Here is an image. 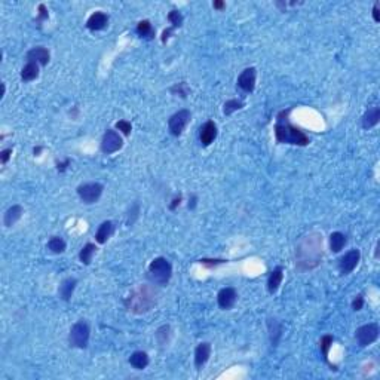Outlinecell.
Returning <instances> with one entry per match:
<instances>
[{"label":"cell","mask_w":380,"mask_h":380,"mask_svg":"<svg viewBox=\"0 0 380 380\" xmlns=\"http://www.w3.org/2000/svg\"><path fill=\"white\" fill-rule=\"evenodd\" d=\"M288 113L290 110L281 111L276 118V125H275V138L278 143L282 144H293V146H308L309 144V137L303 132L301 129L296 128L294 125L290 124L288 121Z\"/></svg>","instance_id":"cell-1"},{"label":"cell","mask_w":380,"mask_h":380,"mask_svg":"<svg viewBox=\"0 0 380 380\" xmlns=\"http://www.w3.org/2000/svg\"><path fill=\"white\" fill-rule=\"evenodd\" d=\"M155 305H156V291L150 285H140L125 300L127 309L137 315L148 312Z\"/></svg>","instance_id":"cell-2"},{"label":"cell","mask_w":380,"mask_h":380,"mask_svg":"<svg viewBox=\"0 0 380 380\" xmlns=\"http://www.w3.org/2000/svg\"><path fill=\"white\" fill-rule=\"evenodd\" d=\"M172 276V266L165 257H156L155 260H151L147 269V278L150 279L151 284L165 287Z\"/></svg>","instance_id":"cell-3"},{"label":"cell","mask_w":380,"mask_h":380,"mask_svg":"<svg viewBox=\"0 0 380 380\" xmlns=\"http://www.w3.org/2000/svg\"><path fill=\"white\" fill-rule=\"evenodd\" d=\"M89 336H91L89 324L84 319L78 321L71 327L70 334H68L70 346L78 348V349H86L88 343H89Z\"/></svg>","instance_id":"cell-4"},{"label":"cell","mask_w":380,"mask_h":380,"mask_svg":"<svg viewBox=\"0 0 380 380\" xmlns=\"http://www.w3.org/2000/svg\"><path fill=\"white\" fill-rule=\"evenodd\" d=\"M103 190H104V186L101 183H85V184H81L78 187V196L81 198V201L84 204H95L101 195H103Z\"/></svg>","instance_id":"cell-5"},{"label":"cell","mask_w":380,"mask_h":380,"mask_svg":"<svg viewBox=\"0 0 380 380\" xmlns=\"http://www.w3.org/2000/svg\"><path fill=\"white\" fill-rule=\"evenodd\" d=\"M379 333H380V328H379L377 322H370V324H365V325H361L359 328H357L355 338L361 348H365V346H370L371 343H374V341L379 338Z\"/></svg>","instance_id":"cell-6"},{"label":"cell","mask_w":380,"mask_h":380,"mask_svg":"<svg viewBox=\"0 0 380 380\" xmlns=\"http://www.w3.org/2000/svg\"><path fill=\"white\" fill-rule=\"evenodd\" d=\"M190 119H192V113H190L189 110H186V108L178 110L177 113H174V115L168 121V129H169L171 135L180 137L184 132L186 127L189 125Z\"/></svg>","instance_id":"cell-7"},{"label":"cell","mask_w":380,"mask_h":380,"mask_svg":"<svg viewBox=\"0 0 380 380\" xmlns=\"http://www.w3.org/2000/svg\"><path fill=\"white\" fill-rule=\"evenodd\" d=\"M124 146V140L121 134L115 129H107L101 138V151L106 155H111L119 151Z\"/></svg>","instance_id":"cell-8"},{"label":"cell","mask_w":380,"mask_h":380,"mask_svg":"<svg viewBox=\"0 0 380 380\" xmlns=\"http://www.w3.org/2000/svg\"><path fill=\"white\" fill-rule=\"evenodd\" d=\"M361 260V251L359 250H351L343 257L338 260V271L341 275L351 274Z\"/></svg>","instance_id":"cell-9"},{"label":"cell","mask_w":380,"mask_h":380,"mask_svg":"<svg viewBox=\"0 0 380 380\" xmlns=\"http://www.w3.org/2000/svg\"><path fill=\"white\" fill-rule=\"evenodd\" d=\"M236 300H238V293L232 287L221 288L217 294V303H218L220 309H223V311L232 309L235 306Z\"/></svg>","instance_id":"cell-10"},{"label":"cell","mask_w":380,"mask_h":380,"mask_svg":"<svg viewBox=\"0 0 380 380\" xmlns=\"http://www.w3.org/2000/svg\"><path fill=\"white\" fill-rule=\"evenodd\" d=\"M255 78H257V71L254 67H248L245 68L238 78V86L241 91H244L245 94H251L255 88Z\"/></svg>","instance_id":"cell-11"},{"label":"cell","mask_w":380,"mask_h":380,"mask_svg":"<svg viewBox=\"0 0 380 380\" xmlns=\"http://www.w3.org/2000/svg\"><path fill=\"white\" fill-rule=\"evenodd\" d=\"M217 125L212 122V121H207L201 129H199V141L202 143V146L208 147L211 143H214V140L217 138Z\"/></svg>","instance_id":"cell-12"},{"label":"cell","mask_w":380,"mask_h":380,"mask_svg":"<svg viewBox=\"0 0 380 380\" xmlns=\"http://www.w3.org/2000/svg\"><path fill=\"white\" fill-rule=\"evenodd\" d=\"M51 54L45 46H36L27 52V63H37L39 65H46L49 63Z\"/></svg>","instance_id":"cell-13"},{"label":"cell","mask_w":380,"mask_h":380,"mask_svg":"<svg viewBox=\"0 0 380 380\" xmlns=\"http://www.w3.org/2000/svg\"><path fill=\"white\" fill-rule=\"evenodd\" d=\"M211 357V343L208 341H202L195 349V367L196 370H201Z\"/></svg>","instance_id":"cell-14"},{"label":"cell","mask_w":380,"mask_h":380,"mask_svg":"<svg viewBox=\"0 0 380 380\" xmlns=\"http://www.w3.org/2000/svg\"><path fill=\"white\" fill-rule=\"evenodd\" d=\"M108 25V15L101 12V11H97L94 12L88 21H86V27L91 30V31H100V30H104L106 27Z\"/></svg>","instance_id":"cell-15"},{"label":"cell","mask_w":380,"mask_h":380,"mask_svg":"<svg viewBox=\"0 0 380 380\" xmlns=\"http://www.w3.org/2000/svg\"><path fill=\"white\" fill-rule=\"evenodd\" d=\"M113 232H115V224H113V221H110V220L103 221V223L100 224V227H98L97 233H95V241H97L100 245H103V244H106V242L110 239V236L113 235Z\"/></svg>","instance_id":"cell-16"},{"label":"cell","mask_w":380,"mask_h":380,"mask_svg":"<svg viewBox=\"0 0 380 380\" xmlns=\"http://www.w3.org/2000/svg\"><path fill=\"white\" fill-rule=\"evenodd\" d=\"M268 330H269V338H271L272 346H278L279 340L282 337V324L275 318H269L268 319Z\"/></svg>","instance_id":"cell-17"},{"label":"cell","mask_w":380,"mask_h":380,"mask_svg":"<svg viewBox=\"0 0 380 380\" xmlns=\"http://www.w3.org/2000/svg\"><path fill=\"white\" fill-rule=\"evenodd\" d=\"M380 121V108L377 106L370 107L362 116V128L370 129L373 127H376Z\"/></svg>","instance_id":"cell-18"},{"label":"cell","mask_w":380,"mask_h":380,"mask_svg":"<svg viewBox=\"0 0 380 380\" xmlns=\"http://www.w3.org/2000/svg\"><path fill=\"white\" fill-rule=\"evenodd\" d=\"M284 279V271L281 266H278V268H275L271 274H269V278H268V291L271 294H275L278 290H279V285Z\"/></svg>","instance_id":"cell-19"},{"label":"cell","mask_w":380,"mask_h":380,"mask_svg":"<svg viewBox=\"0 0 380 380\" xmlns=\"http://www.w3.org/2000/svg\"><path fill=\"white\" fill-rule=\"evenodd\" d=\"M76 285H78V279H76V278H65L60 284V288H58L60 298H63L64 301H68L71 298L73 293H74Z\"/></svg>","instance_id":"cell-20"},{"label":"cell","mask_w":380,"mask_h":380,"mask_svg":"<svg viewBox=\"0 0 380 380\" xmlns=\"http://www.w3.org/2000/svg\"><path fill=\"white\" fill-rule=\"evenodd\" d=\"M22 214H24V210H22L21 205H12V207H9V208L6 210L5 215H3V223H5V226H6V227L14 226V224L22 217Z\"/></svg>","instance_id":"cell-21"},{"label":"cell","mask_w":380,"mask_h":380,"mask_svg":"<svg viewBox=\"0 0 380 380\" xmlns=\"http://www.w3.org/2000/svg\"><path fill=\"white\" fill-rule=\"evenodd\" d=\"M150 359L148 355L143 351H135L131 357H129V364L135 368V370H144L148 365Z\"/></svg>","instance_id":"cell-22"},{"label":"cell","mask_w":380,"mask_h":380,"mask_svg":"<svg viewBox=\"0 0 380 380\" xmlns=\"http://www.w3.org/2000/svg\"><path fill=\"white\" fill-rule=\"evenodd\" d=\"M348 239L346 235H343L341 232H333L330 235V250L331 253H340L343 250V247L346 245Z\"/></svg>","instance_id":"cell-23"},{"label":"cell","mask_w":380,"mask_h":380,"mask_svg":"<svg viewBox=\"0 0 380 380\" xmlns=\"http://www.w3.org/2000/svg\"><path fill=\"white\" fill-rule=\"evenodd\" d=\"M37 76H39V64L37 63H27L21 70V79L24 82H31L37 79Z\"/></svg>","instance_id":"cell-24"},{"label":"cell","mask_w":380,"mask_h":380,"mask_svg":"<svg viewBox=\"0 0 380 380\" xmlns=\"http://www.w3.org/2000/svg\"><path fill=\"white\" fill-rule=\"evenodd\" d=\"M137 33L140 37L147 39V41H151L155 37V28L148 20H143L137 24Z\"/></svg>","instance_id":"cell-25"},{"label":"cell","mask_w":380,"mask_h":380,"mask_svg":"<svg viewBox=\"0 0 380 380\" xmlns=\"http://www.w3.org/2000/svg\"><path fill=\"white\" fill-rule=\"evenodd\" d=\"M95 251H97V247H95V244H91V242H88L86 245H84V248L81 250V253H79V260H81V263H84V264H91V261H92V258H94V255H95Z\"/></svg>","instance_id":"cell-26"},{"label":"cell","mask_w":380,"mask_h":380,"mask_svg":"<svg viewBox=\"0 0 380 380\" xmlns=\"http://www.w3.org/2000/svg\"><path fill=\"white\" fill-rule=\"evenodd\" d=\"M65 241L61 238V236H52L49 241H48V250L54 254H61L65 251Z\"/></svg>","instance_id":"cell-27"},{"label":"cell","mask_w":380,"mask_h":380,"mask_svg":"<svg viewBox=\"0 0 380 380\" xmlns=\"http://www.w3.org/2000/svg\"><path fill=\"white\" fill-rule=\"evenodd\" d=\"M244 107V103L241 100H236V98H232V100H227L223 106V113L226 116H231L232 113L241 110Z\"/></svg>","instance_id":"cell-28"},{"label":"cell","mask_w":380,"mask_h":380,"mask_svg":"<svg viewBox=\"0 0 380 380\" xmlns=\"http://www.w3.org/2000/svg\"><path fill=\"white\" fill-rule=\"evenodd\" d=\"M333 341H334V337L331 334H324L319 340V349H321V354L325 361H328V352L333 346Z\"/></svg>","instance_id":"cell-29"},{"label":"cell","mask_w":380,"mask_h":380,"mask_svg":"<svg viewBox=\"0 0 380 380\" xmlns=\"http://www.w3.org/2000/svg\"><path fill=\"white\" fill-rule=\"evenodd\" d=\"M169 331H171L169 325H162L161 328L156 330L155 336H156V340L159 341V345L168 343V340H169Z\"/></svg>","instance_id":"cell-30"},{"label":"cell","mask_w":380,"mask_h":380,"mask_svg":"<svg viewBox=\"0 0 380 380\" xmlns=\"http://www.w3.org/2000/svg\"><path fill=\"white\" fill-rule=\"evenodd\" d=\"M168 21L171 22V28H180L181 25H183V21H184V18H183V15H181V12L180 11H171L169 14H168Z\"/></svg>","instance_id":"cell-31"},{"label":"cell","mask_w":380,"mask_h":380,"mask_svg":"<svg viewBox=\"0 0 380 380\" xmlns=\"http://www.w3.org/2000/svg\"><path fill=\"white\" fill-rule=\"evenodd\" d=\"M138 215H140V204H138V202H134L132 207H131V210L128 211V215H127V224H128V226H132V224L137 221Z\"/></svg>","instance_id":"cell-32"},{"label":"cell","mask_w":380,"mask_h":380,"mask_svg":"<svg viewBox=\"0 0 380 380\" xmlns=\"http://www.w3.org/2000/svg\"><path fill=\"white\" fill-rule=\"evenodd\" d=\"M116 128H118L124 135H129L131 131H132V125H131V122H128V121H119V122L116 124Z\"/></svg>","instance_id":"cell-33"},{"label":"cell","mask_w":380,"mask_h":380,"mask_svg":"<svg viewBox=\"0 0 380 380\" xmlns=\"http://www.w3.org/2000/svg\"><path fill=\"white\" fill-rule=\"evenodd\" d=\"M171 92L172 94H180L181 98H186L187 97V86H186V84H177L175 86L171 88Z\"/></svg>","instance_id":"cell-34"},{"label":"cell","mask_w":380,"mask_h":380,"mask_svg":"<svg viewBox=\"0 0 380 380\" xmlns=\"http://www.w3.org/2000/svg\"><path fill=\"white\" fill-rule=\"evenodd\" d=\"M362 306H364V297H362V294H358L352 301V309L358 312L362 309Z\"/></svg>","instance_id":"cell-35"},{"label":"cell","mask_w":380,"mask_h":380,"mask_svg":"<svg viewBox=\"0 0 380 380\" xmlns=\"http://www.w3.org/2000/svg\"><path fill=\"white\" fill-rule=\"evenodd\" d=\"M48 18H49V14H48L46 6H45L43 3L39 5V15H37L36 21H37V22H41V21H45V20H48Z\"/></svg>","instance_id":"cell-36"},{"label":"cell","mask_w":380,"mask_h":380,"mask_svg":"<svg viewBox=\"0 0 380 380\" xmlns=\"http://www.w3.org/2000/svg\"><path fill=\"white\" fill-rule=\"evenodd\" d=\"M11 156H12V148H5V150H2V151H0V162H2L3 165L8 164V161L11 159Z\"/></svg>","instance_id":"cell-37"},{"label":"cell","mask_w":380,"mask_h":380,"mask_svg":"<svg viewBox=\"0 0 380 380\" xmlns=\"http://www.w3.org/2000/svg\"><path fill=\"white\" fill-rule=\"evenodd\" d=\"M204 266H208V268H212V266H217V264H221V263H226L227 260H210V258H202L199 260Z\"/></svg>","instance_id":"cell-38"},{"label":"cell","mask_w":380,"mask_h":380,"mask_svg":"<svg viewBox=\"0 0 380 380\" xmlns=\"http://www.w3.org/2000/svg\"><path fill=\"white\" fill-rule=\"evenodd\" d=\"M172 31H174V28H167V30H164V33H162V43H167L168 42V39L171 37V34H172Z\"/></svg>","instance_id":"cell-39"},{"label":"cell","mask_w":380,"mask_h":380,"mask_svg":"<svg viewBox=\"0 0 380 380\" xmlns=\"http://www.w3.org/2000/svg\"><path fill=\"white\" fill-rule=\"evenodd\" d=\"M180 204H181V196L178 195V196H175V198L171 201V204H169V210H171V211H174L177 207H180Z\"/></svg>","instance_id":"cell-40"},{"label":"cell","mask_w":380,"mask_h":380,"mask_svg":"<svg viewBox=\"0 0 380 380\" xmlns=\"http://www.w3.org/2000/svg\"><path fill=\"white\" fill-rule=\"evenodd\" d=\"M373 20H374L376 22L380 21V15H379V2H376L374 6H373Z\"/></svg>","instance_id":"cell-41"},{"label":"cell","mask_w":380,"mask_h":380,"mask_svg":"<svg viewBox=\"0 0 380 380\" xmlns=\"http://www.w3.org/2000/svg\"><path fill=\"white\" fill-rule=\"evenodd\" d=\"M196 202H198V196L196 195H192V198H190V201H189V210H195V207H196Z\"/></svg>","instance_id":"cell-42"},{"label":"cell","mask_w":380,"mask_h":380,"mask_svg":"<svg viewBox=\"0 0 380 380\" xmlns=\"http://www.w3.org/2000/svg\"><path fill=\"white\" fill-rule=\"evenodd\" d=\"M68 165H70V159H65L63 164H58V165H57V168H58V171H60V172H64V171L67 169V167H68Z\"/></svg>","instance_id":"cell-43"},{"label":"cell","mask_w":380,"mask_h":380,"mask_svg":"<svg viewBox=\"0 0 380 380\" xmlns=\"http://www.w3.org/2000/svg\"><path fill=\"white\" fill-rule=\"evenodd\" d=\"M212 8H214V9H218V11H221V9H224V8H226V3H224V2H221V0H215V2L212 3Z\"/></svg>","instance_id":"cell-44"}]
</instances>
